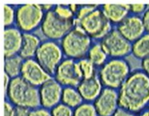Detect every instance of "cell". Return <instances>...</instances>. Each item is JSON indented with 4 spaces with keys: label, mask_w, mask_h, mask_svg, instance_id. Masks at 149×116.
<instances>
[{
    "label": "cell",
    "mask_w": 149,
    "mask_h": 116,
    "mask_svg": "<svg viewBox=\"0 0 149 116\" xmlns=\"http://www.w3.org/2000/svg\"><path fill=\"white\" fill-rule=\"evenodd\" d=\"M21 77L35 87L42 86L52 79V76L43 68L36 60L26 59L23 61Z\"/></svg>",
    "instance_id": "7c38bea8"
},
{
    "label": "cell",
    "mask_w": 149,
    "mask_h": 116,
    "mask_svg": "<svg viewBox=\"0 0 149 116\" xmlns=\"http://www.w3.org/2000/svg\"><path fill=\"white\" fill-rule=\"evenodd\" d=\"M62 102L72 109H75L83 103V99L77 89L72 87H66L62 91Z\"/></svg>",
    "instance_id": "ffe728a7"
},
{
    "label": "cell",
    "mask_w": 149,
    "mask_h": 116,
    "mask_svg": "<svg viewBox=\"0 0 149 116\" xmlns=\"http://www.w3.org/2000/svg\"><path fill=\"white\" fill-rule=\"evenodd\" d=\"M69 6L70 10H71L72 12L75 14V13H77L78 10L79 8L80 5H76V4H70V5H69Z\"/></svg>",
    "instance_id": "8d00e7d4"
},
{
    "label": "cell",
    "mask_w": 149,
    "mask_h": 116,
    "mask_svg": "<svg viewBox=\"0 0 149 116\" xmlns=\"http://www.w3.org/2000/svg\"><path fill=\"white\" fill-rule=\"evenodd\" d=\"M73 116H98V115L93 103L84 102L75 108Z\"/></svg>",
    "instance_id": "cb8c5ba5"
},
{
    "label": "cell",
    "mask_w": 149,
    "mask_h": 116,
    "mask_svg": "<svg viewBox=\"0 0 149 116\" xmlns=\"http://www.w3.org/2000/svg\"><path fill=\"white\" fill-rule=\"evenodd\" d=\"M55 75L57 82L65 87H77L83 80L77 62L69 58L62 61Z\"/></svg>",
    "instance_id": "30bf717a"
},
{
    "label": "cell",
    "mask_w": 149,
    "mask_h": 116,
    "mask_svg": "<svg viewBox=\"0 0 149 116\" xmlns=\"http://www.w3.org/2000/svg\"><path fill=\"white\" fill-rule=\"evenodd\" d=\"M143 25L145 27L146 32L149 33V7L148 6L147 9L143 14V17H142Z\"/></svg>",
    "instance_id": "1f68e13d"
},
{
    "label": "cell",
    "mask_w": 149,
    "mask_h": 116,
    "mask_svg": "<svg viewBox=\"0 0 149 116\" xmlns=\"http://www.w3.org/2000/svg\"><path fill=\"white\" fill-rule=\"evenodd\" d=\"M97 7H98V5H84L81 7L79 6V8L76 13V18H74L75 26L79 25V23L84 17L97 8Z\"/></svg>",
    "instance_id": "d4e9b609"
},
{
    "label": "cell",
    "mask_w": 149,
    "mask_h": 116,
    "mask_svg": "<svg viewBox=\"0 0 149 116\" xmlns=\"http://www.w3.org/2000/svg\"><path fill=\"white\" fill-rule=\"evenodd\" d=\"M87 56L88 59L91 61L95 66H103L107 62L108 56L100 43L91 45Z\"/></svg>",
    "instance_id": "7402d4cb"
},
{
    "label": "cell",
    "mask_w": 149,
    "mask_h": 116,
    "mask_svg": "<svg viewBox=\"0 0 149 116\" xmlns=\"http://www.w3.org/2000/svg\"><path fill=\"white\" fill-rule=\"evenodd\" d=\"M30 110L24 109V108L17 107L16 108V115L15 116H29Z\"/></svg>",
    "instance_id": "836d02e7"
},
{
    "label": "cell",
    "mask_w": 149,
    "mask_h": 116,
    "mask_svg": "<svg viewBox=\"0 0 149 116\" xmlns=\"http://www.w3.org/2000/svg\"><path fill=\"white\" fill-rule=\"evenodd\" d=\"M142 70L149 76V57L142 61Z\"/></svg>",
    "instance_id": "e575fe53"
},
{
    "label": "cell",
    "mask_w": 149,
    "mask_h": 116,
    "mask_svg": "<svg viewBox=\"0 0 149 116\" xmlns=\"http://www.w3.org/2000/svg\"><path fill=\"white\" fill-rule=\"evenodd\" d=\"M23 63V59L19 56L5 58V73L11 79L18 77L21 75Z\"/></svg>",
    "instance_id": "44dd1931"
},
{
    "label": "cell",
    "mask_w": 149,
    "mask_h": 116,
    "mask_svg": "<svg viewBox=\"0 0 149 116\" xmlns=\"http://www.w3.org/2000/svg\"><path fill=\"white\" fill-rule=\"evenodd\" d=\"M119 107L132 113L149 107V76L143 70L133 73L119 88Z\"/></svg>",
    "instance_id": "6da1fadb"
},
{
    "label": "cell",
    "mask_w": 149,
    "mask_h": 116,
    "mask_svg": "<svg viewBox=\"0 0 149 116\" xmlns=\"http://www.w3.org/2000/svg\"><path fill=\"white\" fill-rule=\"evenodd\" d=\"M131 73L130 66L123 58H113L107 61L100 71L101 82L106 88H120Z\"/></svg>",
    "instance_id": "277c9868"
},
{
    "label": "cell",
    "mask_w": 149,
    "mask_h": 116,
    "mask_svg": "<svg viewBox=\"0 0 149 116\" xmlns=\"http://www.w3.org/2000/svg\"><path fill=\"white\" fill-rule=\"evenodd\" d=\"M91 47V38L79 25L74 26L62 38V51L69 59H81L88 55Z\"/></svg>",
    "instance_id": "3957f363"
},
{
    "label": "cell",
    "mask_w": 149,
    "mask_h": 116,
    "mask_svg": "<svg viewBox=\"0 0 149 116\" xmlns=\"http://www.w3.org/2000/svg\"><path fill=\"white\" fill-rule=\"evenodd\" d=\"M82 79H89L95 75V66L88 58H83L77 61Z\"/></svg>",
    "instance_id": "603a6c76"
},
{
    "label": "cell",
    "mask_w": 149,
    "mask_h": 116,
    "mask_svg": "<svg viewBox=\"0 0 149 116\" xmlns=\"http://www.w3.org/2000/svg\"><path fill=\"white\" fill-rule=\"evenodd\" d=\"M54 11L58 16L65 19H73L74 13L70 10L69 5H57L54 8Z\"/></svg>",
    "instance_id": "83f0119b"
},
{
    "label": "cell",
    "mask_w": 149,
    "mask_h": 116,
    "mask_svg": "<svg viewBox=\"0 0 149 116\" xmlns=\"http://www.w3.org/2000/svg\"><path fill=\"white\" fill-rule=\"evenodd\" d=\"M4 24L5 27L10 26L16 20V11L9 5H4Z\"/></svg>",
    "instance_id": "4316f807"
},
{
    "label": "cell",
    "mask_w": 149,
    "mask_h": 116,
    "mask_svg": "<svg viewBox=\"0 0 149 116\" xmlns=\"http://www.w3.org/2000/svg\"><path fill=\"white\" fill-rule=\"evenodd\" d=\"M113 116H135V115L134 113H132L131 112L123 109L120 107Z\"/></svg>",
    "instance_id": "d6a6232c"
},
{
    "label": "cell",
    "mask_w": 149,
    "mask_h": 116,
    "mask_svg": "<svg viewBox=\"0 0 149 116\" xmlns=\"http://www.w3.org/2000/svg\"><path fill=\"white\" fill-rule=\"evenodd\" d=\"M4 114L5 116H15L16 115V108H15L13 104L5 101L4 103Z\"/></svg>",
    "instance_id": "4dcf8cb0"
},
{
    "label": "cell",
    "mask_w": 149,
    "mask_h": 116,
    "mask_svg": "<svg viewBox=\"0 0 149 116\" xmlns=\"http://www.w3.org/2000/svg\"><path fill=\"white\" fill-rule=\"evenodd\" d=\"M132 53L135 57L142 61L149 57V33L146 32L133 42Z\"/></svg>",
    "instance_id": "d6986e66"
},
{
    "label": "cell",
    "mask_w": 149,
    "mask_h": 116,
    "mask_svg": "<svg viewBox=\"0 0 149 116\" xmlns=\"http://www.w3.org/2000/svg\"><path fill=\"white\" fill-rule=\"evenodd\" d=\"M50 113L52 116H73L74 111L72 108L62 103L52 108Z\"/></svg>",
    "instance_id": "484cf974"
},
{
    "label": "cell",
    "mask_w": 149,
    "mask_h": 116,
    "mask_svg": "<svg viewBox=\"0 0 149 116\" xmlns=\"http://www.w3.org/2000/svg\"><path fill=\"white\" fill-rule=\"evenodd\" d=\"M42 7L43 10H44V11H47H47L52 10V8L53 7V5H42Z\"/></svg>",
    "instance_id": "74e56055"
},
{
    "label": "cell",
    "mask_w": 149,
    "mask_h": 116,
    "mask_svg": "<svg viewBox=\"0 0 149 116\" xmlns=\"http://www.w3.org/2000/svg\"><path fill=\"white\" fill-rule=\"evenodd\" d=\"M29 116H52V114L48 109L42 107L30 110Z\"/></svg>",
    "instance_id": "f546056e"
},
{
    "label": "cell",
    "mask_w": 149,
    "mask_h": 116,
    "mask_svg": "<svg viewBox=\"0 0 149 116\" xmlns=\"http://www.w3.org/2000/svg\"><path fill=\"white\" fill-rule=\"evenodd\" d=\"M11 80L10 77L5 73V76H4V87H5V95L6 94L8 89Z\"/></svg>",
    "instance_id": "d590c367"
},
{
    "label": "cell",
    "mask_w": 149,
    "mask_h": 116,
    "mask_svg": "<svg viewBox=\"0 0 149 116\" xmlns=\"http://www.w3.org/2000/svg\"><path fill=\"white\" fill-rule=\"evenodd\" d=\"M101 8L111 24H120L130 12L128 4H104Z\"/></svg>",
    "instance_id": "e0dca14e"
},
{
    "label": "cell",
    "mask_w": 149,
    "mask_h": 116,
    "mask_svg": "<svg viewBox=\"0 0 149 116\" xmlns=\"http://www.w3.org/2000/svg\"><path fill=\"white\" fill-rule=\"evenodd\" d=\"M100 44L107 55L112 58H123L132 53V44L116 29L112 30Z\"/></svg>",
    "instance_id": "9c48e42d"
},
{
    "label": "cell",
    "mask_w": 149,
    "mask_h": 116,
    "mask_svg": "<svg viewBox=\"0 0 149 116\" xmlns=\"http://www.w3.org/2000/svg\"><path fill=\"white\" fill-rule=\"evenodd\" d=\"M93 104L98 116H113L120 108L118 92L105 87Z\"/></svg>",
    "instance_id": "8fae6325"
},
{
    "label": "cell",
    "mask_w": 149,
    "mask_h": 116,
    "mask_svg": "<svg viewBox=\"0 0 149 116\" xmlns=\"http://www.w3.org/2000/svg\"><path fill=\"white\" fill-rule=\"evenodd\" d=\"M5 96L17 107L32 110L40 106L39 90L21 76L11 80Z\"/></svg>",
    "instance_id": "7a4b0ae2"
},
{
    "label": "cell",
    "mask_w": 149,
    "mask_h": 116,
    "mask_svg": "<svg viewBox=\"0 0 149 116\" xmlns=\"http://www.w3.org/2000/svg\"><path fill=\"white\" fill-rule=\"evenodd\" d=\"M116 30L132 44L146 32L142 17L138 15H130L121 22Z\"/></svg>",
    "instance_id": "5bb4252c"
},
{
    "label": "cell",
    "mask_w": 149,
    "mask_h": 116,
    "mask_svg": "<svg viewBox=\"0 0 149 116\" xmlns=\"http://www.w3.org/2000/svg\"><path fill=\"white\" fill-rule=\"evenodd\" d=\"M74 26V18H62L52 9L47 11L45 15L41 29L46 37L52 40H58L65 36Z\"/></svg>",
    "instance_id": "8992f818"
},
{
    "label": "cell",
    "mask_w": 149,
    "mask_h": 116,
    "mask_svg": "<svg viewBox=\"0 0 149 116\" xmlns=\"http://www.w3.org/2000/svg\"><path fill=\"white\" fill-rule=\"evenodd\" d=\"M77 89L83 100L89 102L95 101L103 88L100 79L95 76L91 78L82 80Z\"/></svg>",
    "instance_id": "9a60e30c"
},
{
    "label": "cell",
    "mask_w": 149,
    "mask_h": 116,
    "mask_svg": "<svg viewBox=\"0 0 149 116\" xmlns=\"http://www.w3.org/2000/svg\"><path fill=\"white\" fill-rule=\"evenodd\" d=\"M63 89L61 85L52 78L46 82L39 89L40 106L46 109H52L62 100Z\"/></svg>",
    "instance_id": "4fadbf2b"
},
{
    "label": "cell",
    "mask_w": 149,
    "mask_h": 116,
    "mask_svg": "<svg viewBox=\"0 0 149 116\" xmlns=\"http://www.w3.org/2000/svg\"><path fill=\"white\" fill-rule=\"evenodd\" d=\"M63 51L54 41L42 43L36 53V61L50 75H55L58 66L62 62Z\"/></svg>",
    "instance_id": "ba28073f"
},
{
    "label": "cell",
    "mask_w": 149,
    "mask_h": 116,
    "mask_svg": "<svg viewBox=\"0 0 149 116\" xmlns=\"http://www.w3.org/2000/svg\"><path fill=\"white\" fill-rule=\"evenodd\" d=\"M44 18V10L38 4H25L16 11V22L18 28L29 33L42 23Z\"/></svg>",
    "instance_id": "52a82bcc"
},
{
    "label": "cell",
    "mask_w": 149,
    "mask_h": 116,
    "mask_svg": "<svg viewBox=\"0 0 149 116\" xmlns=\"http://www.w3.org/2000/svg\"><path fill=\"white\" fill-rule=\"evenodd\" d=\"M23 42V34L15 28H7L4 32V51L5 58L16 56L19 52Z\"/></svg>",
    "instance_id": "2e32d148"
},
{
    "label": "cell",
    "mask_w": 149,
    "mask_h": 116,
    "mask_svg": "<svg viewBox=\"0 0 149 116\" xmlns=\"http://www.w3.org/2000/svg\"><path fill=\"white\" fill-rule=\"evenodd\" d=\"M40 40L37 36L30 33L23 34V42L19 56L23 59H32L36 53L40 45Z\"/></svg>",
    "instance_id": "ac0fdd59"
},
{
    "label": "cell",
    "mask_w": 149,
    "mask_h": 116,
    "mask_svg": "<svg viewBox=\"0 0 149 116\" xmlns=\"http://www.w3.org/2000/svg\"><path fill=\"white\" fill-rule=\"evenodd\" d=\"M78 25L90 37L96 40H102L113 30L111 23L99 7L84 17Z\"/></svg>",
    "instance_id": "5b68a950"
},
{
    "label": "cell",
    "mask_w": 149,
    "mask_h": 116,
    "mask_svg": "<svg viewBox=\"0 0 149 116\" xmlns=\"http://www.w3.org/2000/svg\"><path fill=\"white\" fill-rule=\"evenodd\" d=\"M148 6L146 4H131L130 5V12L134 15H138L141 13H144L147 9Z\"/></svg>",
    "instance_id": "f1b7e54d"
},
{
    "label": "cell",
    "mask_w": 149,
    "mask_h": 116,
    "mask_svg": "<svg viewBox=\"0 0 149 116\" xmlns=\"http://www.w3.org/2000/svg\"><path fill=\"white\" fill-rule=\"evenodd\" d=\"M139 116H149V107L141 112Z\"/></svg>",
    "instance_id": "f35d334b"
}]
</instances>
